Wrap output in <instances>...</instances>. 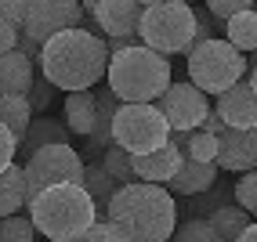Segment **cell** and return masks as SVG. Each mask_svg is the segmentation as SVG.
Masks as SVG:
<instances>
[{"label":"cell","instance_id":"cell-1","mask_svg":"<svg viewBox=\"0 0 257 242\" xmlns=\"http://www.w3.org/2000/svg\"><path fill=\"white\" fill-rule=\"evenodd\" d=\"M109 44L91 29H69L55 37L51 44H44L40 51V73L55 83L58 91H69V94H80V91H94L101 80L109 76Z\"/></svg>","mask_w":257,"mask_h":242},{"label":"cell","instance_id":"cell-2","mask_svg":"<svg viewBox=\"0 0 257 242\" xmlns=\"http://www.w3.org/2000/svg\"><path fill=\"white\" fill-rule=\"evenodd\" d=\"M105 220L119 228L131 242H170L178 231V202L163 184H127L112 199Z\"/></svg>","mask_w":257,"mask_h":242},{"label":"cell","instance_id":"cell-3","mask_svg":"<svg viewBox=\"0 0 257 242\" xmlns=\"http://www.w3.org/2000/svg\"><path fill=\"white\" fill-rule=\"evenodd\" d=\"M29 217L47 242H76L101 220L83 184H55L29 202Z\"/></svg>","mask_w":257,"mask_h":242},{"label":"cell","instance_id":"cell-4","mask_svg":"<svg viewBox=\"0 0 257 242\" xmlns=\"http://www.w3.org/2000/svg\"><path fill=\"white\" fill-rule=\"evenodd\" d=\"M105 83L123 105H160V98L170 91L174 80H170V62L138 44L131 51L112 55Z\"/></svg>","mask_w":257,"mask_h":242},{"label":"cell","instance_id":"cell-5","mask_svg":"<svg viewBox=\"0 0 257 242\" xmlns=\"http://www.w3.org/2000/svg\"><path fill=\"white\" fill-rule=\"evenodd\" d=\"M196 8L181 4V0H156V4L145 8V19H142V29L138 37L149 51L170 58V55H185L192 51V40H196Z\"/></svg>","mask_w":257,"mask_h":242},{"label":"cell","instance_id":"cell-6","mask_svg":"<svg viewBox=\"0 0 257 242\" xmlns=\"http://www.w3.org/2000/svg\"><path fill=\"white\" fill-rule=\"evenodd\" d=\"M246 76H250V58L243 51H235L228 40H210L188 55V83H196L214 101L228 94L235 83H243Z\"/></svg>","mask_w":257,"mask_h":242},{"label":"cell","instance_id":"cell-7","mask_svg":"<svg viewBox=\"0 0 257 242\" xmlns=\"http://www.w3.org/2000/svg\"><path fill=\"white\" fill-rule=\"evenodd\" d=\"M112 145H119L131 155H152L170 145V123L160 112V105H123L116 116Z\"/></svg>","mask_w":257,"mask_h":242},{"label":"cell","instance_id":"cell-8","mask_svg":"<svg viewBox=\"0 0 257 242\" xmlns=\"http://www.w3.org/2000/svg\"><path fill=\"white\" fill-rule=\"evenodd\" d=\"M83 170H87V163H83V155L73 145L40 148L26 163V195H29V202L40 192H47V188H55V184H83Z\"/></svg>","mask_w":257,"mask_h":242},{"label":"cell","instance_id":"cell-9","mask_svg":"<svg viewBox=\"0 0 257 242\" xmlns=\"http://www.w3.org/2000/svg\"><path fill=\"white\" fill-rule=\"evenodd\" d=\"M83 4H73V0H33L29 15H26V29L22 37H29L44 51V44H51L55 37L69 29H83Z\"/></svg>","mask_w":257,"mask_h":242},{"label":"cell","instance_id":"cell-10","mask_svg":"<svg viewBox=\"0 0 257 242\" xmlns=\"http://www.w3.org/2000/svg\"><path fill=\"white\" fill-rule=\"evenodd\" d=\"M210 109H214V101L188 80H174L170 91L160 98V112L167 116L170 130H185V134H192L207 123Z\"/></svg>","mask_w":257,"mask_h":242},{"label":"cell","instance_id":"cell-11","mask_svg":"<svg viewBox=\"0 0 257 242\" xmlns=\"http://www.w3.org/2000/svg\"><path fill=\"white\" fill-rule=\"evenodd\" d=\"M145 8L138 0H94V4H83V11L94 15L98 33H105V40H119V37H138Z\"/></svg>","mask_w":257,"mask_h":242},{"label":"cell","instance_id":"cell-12","mask_svg":"<svg viewBox=\"0 0 257 242\" xmlns=\"http://www.w3.org/2000/svg\"><path fill=\"white\" fill-rule=\"evenodd\" d=\"M217 170L253 174L257 170V127L253 130H225L217 137Z\"/></svg>","mask_w":257,"mask_h":242},{"label":"cell","instance_id":"cell-13","mask_svg":"<svg viewBox=\"0 0 257 242\" xmlns=\"http://www.w3.org/2000/svg\"><path fill=\"white\" fill-rule=\"evenodd\" d=\"M214 112L225 119L228 130H253L257 127V91L250 87V80L235 83L228 94H221L214 101Z\"/></svg>","mask_w":257,"mask_h":242},{"label":"cell","instance_id":"cell-14","mask_svg":"<svg viewBox=\"0 0 257 242\" xmlns=\"http://www.w3.org/2000/svg\"><path fill=\"white\" fill-rule=\"evenodd\" d=\"M185 163V152L174 148V145H167L160 152H152V155H134V174H138L142 184H170L178 177V170Z\"/></svg>","mask_w":257,"mask_h":242},{"label":"cell","instance_id":"cell-15","mask_svg":"<svg viewBox=\"0 0 257 242\" xmlns=\"http://www.w3.org/2000/svg\"><path fill=\"white\" fill-rule=\"evenodd\" d=\"M217 181H221V170H217V163H196V159H188V155H185V163H181V170H178V177L170 181L167 188H170V195L196 199V195H207V192H214V188H217Z\"/></svg>","mask_w":257,"mask_h":242},{"label":"cell","instance_id":"cell-16","mask_svg":"<svg viewBox=\"0 0 257 242\" xmlns=\"http://www.w3.org/2000/svg\"><path fill=\"white\" fill-rule=\"evenodd\" d=\"M37 58L22 55V51H11V55H0V98H15V94H29L33 80H37Z\"/></svg>","mask_w":257,"mask_h":242},{"label":"cell","instance_id":"cell-17","mask_svg":"<svg viewBox=\"0 0 257 242\" xmlns=\"http://www.w3.org/2000/svg\"><path fill=\"white\" fill-rule=\"evenodd\" d=\"M69 134H73V130L65 127V123H58V119H47V116H44V119H33L29 130H26V137L19 141V155L29 163L40 148H51V145H69ZM26 163H22V166H26Z\"/></svg>","mask_w":257,"mask_h":242},{"label":"cell","instance_id":"cell-18","mask_svg":"<svg viewBox=\"0 0 257 242\" xmlns=\"http://www.w3.org/2000/svg\"><path fill=\"white\" fill-rule=\"evenodd\" d=\"M94 119H98V91H80V94H65V127L80 134L83 141L94 134Z\"/></svg>","mask_w":257,"mask_h":242},{"label":"cell","instance_id":"cell-19","mask_svg":"<svg viewBox=\"0 0 257 242\" xmlns=\"http://www.w3.org/2000/svg\"><path fill=\"white\" fill-rule=\"evenodd\" d=\"M29 210V195H26V166L15 163L8 174H0V220L15 217Z\"/></svg>","mask_w":257,"mask_h":242},{"label":"cell","instance_id":"cell-20","mask_svg":"<svg viewBox=\"0 0 257 242\" xmlns=\"http://www.w3.org/2000/svg\"><path fill=\"white\" fill-rule=\"evenodd\" d=\"M83 188H87V195L94 199L101 220H105L109 206H112V199L119 195V188H123V184H119L116 177H109V170L101 163H87V170H83Z\"/></svg>","mask_w":257,"mask_h":242},{"label":"cell","instance_id":"cell-21","mask_svg":"<svg viewBox=\"0 0 257 242\" xmlns=\"http://www.w3.org/2000/svg\"><path fill=\"white\" fill-rule=\"evenodd\" d=\"M207 220L214 224V231L225 238V242H239V238L253 228V217L243 210V206H235V199H232L228 206H221V210H214Z\"/></svg>","mask_w":257,"mask_h":242},{"label":"cell","instance_id":"cell-22","mask_svg":"<svg viewBox=\"0 0 257 242\" xmlns=\"http://www.w3.org/2000/svg\"><path fill=\"white\" fill-rule=\"evenodd\" d=\"M0 123H4L15 137H26L29 123H33V105L26 94H15V98H0Z\"/></svg>","mask_w":257,"mask_h":242},{"label":"cell","instance_id":"cell-23","mask_svg":"<svg viewBox=\"0 0 257 242\" xmlns=\"http://www.w3.org/2000/svg\"><path fill=\"white\" fill-rule=\"evenodd\" d=\"M225 40L235 47V51H250V55H257V8H250V11H243L239 19H232L228 26H225Z\"/></svg>","mask_w":257,"mask_h":242},{"label":"cell","instance_id":"cell-24","mask_svg":"<svg viewBox=\"0 0 257 242\" xmlns=\"http://www.w3.org/2000/svg\"><path fill=\"white\" fill-rule=\"evenodd\" d=\"M101 166L109 170V177H116L119 184H138V174H134V155L131 152H123L119 145H112L105 155H101Z\"/></svg>","mask_w":257,"mask_h":242},{"label":"cell","instance_id":"cell-25","mask_svg":"<svg viewBox=\"0 0 257 242\" xmlns=\"http://www.w3.org/2000/svg\"><path fill=\"white\" fill-rule=\"evenodd\" d=\"M37 238V224L29 213H15L0 220V242H33Z\"/></svg>","mask_w":257,"mask_h":242},{"label":"cell","instance_id":"cell-26","mask_svg":"<svg viewBox=\"0 0 257 242\" xmlns=\"http://www.w3.org/2000/svg\"><path fill=\"white\" fill-rule=\"evenodd\" d=\"M170 242H225V238L214 231V224H210V220H203V217H199V220H181Z\"/></svg>","mask_w":257,"mask_h":242},{"label":"cell","instance_id":"cell-27","mask_svg":"<svg viewBox=\"0 0 257 242\" xmlns=\"http://www.w3.org/2000/svg\"><path fill=\"white\" fill-rule=\"evenodd\" d=\"M185 155L196 159V163H217V137L207 134V130H192V134H188Z\"/></svg>","mask_w":257,"mask_h":242},{"label":"cell","instance_id":"cell-28","mask_svg":"<svg viewBox=\"0 0 257 242\" xmlns=\"http://www.w3.org/2000/svg\"><path fill=\"white\" fill-rule=\"evenodd\" d=\"M232 199H235V206H243V210L257 220V170L253 174H239V181L232 188Z\"/></svg>","mask_w":257,"mask_h":242},{"label":"cell","instance_id":"cell-29","mask_svg":"<svg viewBox=\"0 0 257 242\" xmlns=\"http://www.w3.org/2000/svg\"><path fill=\"white\" fill-rule=\"evenodd\" d=\"M253 4H250V0H210V4H207V11H210V19H217V22H232V19H239V15H243V11H250Z\"/></svg>","mask_w":257,"mask_h":242},{"label":"cell","instance_id":"cell-30","mask_svg":"<svg viewBox=\"0 0 257 242\" xmlns=\"http://www.w3.org/2000/svg\"><path fill=\"white\" fill-rule=\"evenodd\" d=\"M29 98V105H33V112H44L47 105H51V98H55V83H51L40 69H37V80H33V91L26 94Z\"/></svg>","mask_w":257,"mask_h":242},{"label":"cell","instance_id":"cell-31","mask_svg":"<svg viewBox=\"0 0 257 242\" xmlns=\"http://www.w3.org/2000/svg\"><path fill=\"white\" fill-rule=\"evenodd\" d=\"M15 155H19V137L0 123V174H8L15 166Z\"/></svg>","mask_w":257,"mask_h":242},{"label":"cell","instance_id":"cell-32","mask_svg":"<svg viewBox=\"0 0 257 242\" xmlns=\"http://www.w3.org/2000/svg\"><path fill=\"white\" fill-rule=\"evenodd\" d=\"M76 242H131V238H127L123 231H119V228H112L109 220H98L94 228H91L87 235H83V238H76Z\"/></svg>","mask_w":257,"mask_h":242},{"label":"cell","instance_id":"cell-33","mask_svg":"<svg viewBox=\"0 0 257 242\" xmlns=\"http://www.w3.org/2000/svg\"><path fill=\"white\" fill-rule=\"evenodd\" d=\"M26 15H29V4H22V0H4L0 4V19L11 22L15 29H26Z\"/></svg>","mask_w":257,"mask_h":242},{"label":"cell","instance_id":"cell-34","mask_svg":"<svg viewBox=\"0 0 257 242\" xmlns=\"http://www.w3.org/2000/svg\"><path fill=\"white\" fill-rule=\"evenodd\" d=\"M19 37H22V29H15L11 22L0 19V55H11V51H19Z\"/></svg>","mask_w":257,"mask_h":242},{"label":"cell","instance_id":"cell-35","mask_svg":"<svg viewBox=\"0 0 257 242\" xmlns=\"http://www.w3.org/2000/svg\"><path fill=\"white\" fill-rule=\"evenodd\" d=\"M239 242H257V220H253V228H250L243 238H239Z\"/></svg>","mask_w":257,"mask_h":242},{"label":"cell","instance_id":"cell-36","mask_svg":"<svg viewBox=\"0 0 257 242\" xmlns=\"http://www.w3.org/2000/svg\"><path fill=\"white\" fill-rule=\"evenodd\" d=\"M246 80H250V87H253V91H257V65H253V69H250V76H246Z\"/></svg>","mask_w":257,"mask_h":242}]
</instances>
